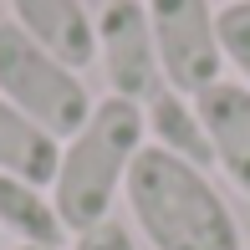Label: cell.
<instances>
[{
  "label": "cell",
  "mask_w": 250,
  "mask_h": 250,
  "mask_svg": "<svg viewBox=\"0 0 250 250\" xmlns=\"http://www.w3.org/2000/svg\"><path fill=\"white\" fill-rule=\"evenodd\" d=\"M92 16H97V66L112 97L148 102L158 87H168L143 0H102Z\"/></svg>",
  "instance_id": "obj_5"
},
{
  "label": "cell",
  "mask_w": 250,
  "mask_h": 250,
  "mask_svg": "<svg viewBox=\"0 0 250 250\" xmlns=\"http://www.w3.org/2000/svg\"><path fill=\"white\" fill-rule=\"evenodd\" d=\"M16 250H66V245H16Z\"/></svg>",
  "instance_id": "obj_13"
},
{
  "label": "cell",
  "mask_w": 250,
  "mask_h": 250,
  "mask_svg": "<svg viewBox=\"0 0 250 250\" xmlns=\"http://www.w3.org/2000/svg\"><path fill=\"white\" fill-rule=\"evenodd\" d=\"M220 46H225V66L235 72V82L250 87V0L220 5Z\"/></svg>",
  "instance_id": "obj_11"
},
{
  "label": "cell",
  "mask_w": 250,
  "mask_h": 250,
  "mask_svg": "<svg viewBox=\"0 0 250 250\" xmlns=\"http://www.w3.org/2000/svg\"><path fill=\"white\" fill-rule=\"evenodd\" d=\"M133 235L148 250H245L240 220L214 189L209 168L184 164L164 148H143L123 184Z\"/></svg>",
  "instance_id": "obj_1"
},
{
  "label": "cell",
  "mask_w": 250,
  "mask_h": 250,
  "mask_svg": "<svg viewBox=\"0 0 250 250\" xmlns=\"http://www.w3.org/2000/svg\"><path fill=\"white\" fill-rule=\"evenodd\" d=\"M0 250H5V235H0Z\"/></svg>",
  "instance_id": "obj_14"
},
{
  "label": "cell",
  "mask_w": 250,
  "mask_h": 250,
  "mask_svg": "<svg viewBox=\"0 0 250 250\" xmlns=\"http://www.w3.org/2000/svg\"><path fill=\"white\" fill-rule=\"evenodd\" d=\"M204 138H209V158L230 189H240L250 199V87L235 77H220L214 87H204L194 97Z\"/></svg>",
  "instance_id": "obj_6"
},
{
  "label": "cell",
  "mask_w": 250,
  "mask_h": 250,
  "mask_svg": "<svg viewBox=\"0 0 250 250\" xmlns=\"http://www.w3.org/2000/svg\"><path fill=\"white\" fill-rule=\"evenodd\" d=\"M148 148V128H143V102L128 97H97L92 118L62 143L51 179V199L62 209V225L72 235L92 230V225L112 220L123 184H128L133 158Z\"/></svg>",
  "instance_id": "obj_2"
},
{
  "label": "cell",
  "mask_w": 250,
  "mask_h": 250,
  "mask_svg": "<svg viewBox=\"0 0 250 250\" xmlns=\"http://www.w3.org/2000/svg\"><path fill=\"white\" fill-rule=\"evenodd\" d=\"M245 250H250V240H245Z\"/></svg>",
  "instance_id": "obj_15"
},
{
  "label": "cell",
  "mask_w": 250,
  "mask_h": 250,
  "mask_svg": "<svg viewBox=\"0 0 250 250\" xmlns=\"http://www.w3.org/2000/svg\"><path fill=\"white\" fill-rule=\"evenodd\" d=\"M72 250H143V245H138V235H133L128 225L102 220V225H92V230L72 235Z\"/></svg>",
  "instance_id": "obj_12"
},
{
  "label": "cell",
  "mask_w": 250,
  "mask_h": 250,
  "mask_svg": "<svg viewBox=\"0 0 250 250\" xmlns=\"http://www.w3.org/2000/svg\"><path fill=\"white\" fill-rule=\"evenodd\" d=\"M56 158H62V138L46 133L36 118H26L16 102L0 97V174H16V179L51 189Z\"/></svg>",
  "instance_id": "obj_10"
},
{
  "label": "cell",
  "mask_w": 250,
  "mask_h": 250,
  "mask_svg": "<svg viewBox=\"0 0 250 250\" xmlns=\"http://www.w3.org/2000/svg\"><path fill=\"white\" fill-rule=\"evenodd\" d=\"M0 97L16 102L26 118H36L62 143L97 107V97L82 82V72L66 66L62 56H51L46 46H36L16 21H0Z\"/></svg>",
  "instance_id": "obj_3"
},
{
  "label": "cell",
  "mask_w": 250,
  "mask_h": 250,
  "mask_svg": "<svg viewBox=\"0 0 250 250\" xmlns=\"http://www.w3.org/2000/svg\"><path fill=\"white\" fill-rule=\"evenodd\" d=\"M10 21L77 72L97 62V16L87 0H10Z\"/></svg>",
  "instance_id": "obj_7"
},
{
  "label": "cell",
  "mask_w": 250,
  "mask_h": 250,
  "mask_svg": "<svg viewBox=\"0 0 250 250\" xmlns=\"http://www.w3.org/2000/svg\"><path fill=\"white\" fill-rule=\"evenodd\" d=\"M153 26V46L164 82L174 92L199 97L225 77V46H220V5L214 0H143Z\"/></svg>",
  "instance_id": "obj_4"
},
{
  "label": "cell",
  "mask_w": 250,
  "mask_h": 250,
  "mask_svg": "<svg viewBox=\"0 0 250 250\" xmlns=\"http://www.w3.org/2000/svg\"><path fill=\"white\" fill-rule=\"evenodd\" d=\"M143 128H148V143L184 164H199V168H214L209 158V138H204V123H199V107L189 92H174V87H158V92L143 102Z\"/></svg>",
  "instance_id": "obj_9"
},
{
  "label": "cell",
  "mask_w": 250,
  "mask_h": 250,
  "mask_svg": "<svg viewBox=\"0 0 250 250\" xmlns=\"http://www.w3.org/2000/svg\"><path fill=\"white\" fill-rule=\"evenodd\" d=\"M0 235H10L16 245H66L72 240L51 189L16 179V174H0Z\"/></svg>",
  "instance_id": "obj_8"
}]
</instances>
